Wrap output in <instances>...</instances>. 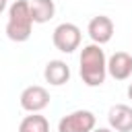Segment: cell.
Returning a JSON list of instances; mask_svg holds the SVG:
<instances>
[{
	"mask_svg": "<svg viewBox=\"0 0 132 132\" xmlns=\"http://www.w3.org/2000/svg\"><path fill=\"white\" fill-rule=\"evenodd\" d=\"M80 78L87 87H101L107 76V58L101 45L89 43L80 50Z\"/></svg>",
	"mask_w": 132,
	"mask_h": 132,
	"instance_id": "cell-1",
	"label": "cell"
},
{
	"mask_svg": "<svg viewBox=\"0 0 132 132\" xmlns=\"http://www.w3.org/2000/svg\"><path fill=\"white\" fill-rule=\"evenodd\" d=\"M33 19L29 10V0H14L8 8V21H6V37L14 43H23L33 33Z\"/></svg>",
	"mask_w": 132,
	"mask_h": 132,
	"instance_id": "cell-2",
	"label": "cell"
},
{
	"mask_svg": "<svg viewBox=\"0 0 132 132\" xmlns=\"http://www.w3.org/2000/svg\"><path fill=\"white\" fill-rule=\"evenodd\" d=\"M80 41H82V33L74 23H60L52 33V43L62 54H72L74 50L80 47Z\"/></svg>",
	"mask_w": 132,
	"mask_h": 132,
	"instance_id": "cell-3",
	"label": "cell"
},
{
	"mask_svg": "<svg viewBox=\"0 0 132 132\" xmlns=\"http://www.w3.org/2000/svg\"><path fill=\"white\" fill-rule=\"evenodd\" d=\"M97 118L89 109H74L58 122V132H93Z\"/></svg>",
	"mask_w": 132,
	"mask_h": 132,
	"instance_id": "cell-4",
	"label": "cell"
},
{
	"mask_svg": "<svg viewBox=\"0 0 132 132\" xmlns=\"http://www.w3.org/2000/svg\"><path fill=\"white\" fill-rule=\"evenodd\" d=\"M19 103H21V107L25 111L39 113V111H43L50 105V93L41 85H29V87L23 89V93L19 97Z\"/></svg>",
	"mask_w": 132,
	"mask_h": 132,
	"instance_id": "cell-5",
	"label": "cell"
},
{
	"mask_svg": "<svg viewBox=\"0 0 132 132\" xmlns=\"http://www.w3.org/2000/svg\"><path fill=\"white\" fill-rule=\"evenodd\" d=\"M113 29H116V27H113V21H111L109 16H105V14L93 16V19L89 21V25H87V33H89L91 41L97 43V45L109 43L111 37H113Z\"/></svg>",
	"mask_w": 132,
	"mask_h": 132,
	"instance_id": "cell-6",
	"label": "cell"
},
{
	"mask_svg": "<svg viewBox=\"0 0 132 132\" xmlns=\"http://www.w3.org/2000/svg\"><path fill=\"white\" fill-rule=\"evenodd\" d=\"M107 74L116 80H126L132 76V54L116 52L107 58Z\"/></svg>",
	"mask_w": 132,
	"mask_h": 132,
	"instance_id": "cell-7",
	"label": "cell"
},
{
	"mask_svg": "<svg viewBox=\"0 0 132 132\" xmlns=\"http://www.w3.org/2000/svg\"><path fill=\"white\" fill-rule=\"evenodd\" d=\"M107 122L113 132H132V107L126 103H116L107 111Z\"/></svg>",
	"mask_w": 132,
	"mask_h": 132,
	"instance_id": "cell-8",
	"label": "cell"
},
{
	"mask_svg": "<svg viewBox=\"0 0 132 132\" xmlns=\"http://www.w3.org/2000/svg\"><path fill=\"white\" fill-rule=\"evenodd\" d=\"M43 78L52 87H62L70 80V66L64 60H50L43 68Z\"/></svg>",
	"mask_w": 132,
	"mask_h": 132,
	"instance_id": "cell-9",
	"label": "cell"
},
{
	"mask_svg": "<svg viewBox=\"0 0 132 132\" xmlns=\"http://www.w3.org/2000/svg\"><path fill=\"white\" fill-rule=\"evenodd\" d=\"M29 10H31V19L33 23H47L54 19L56 14V4L54 0H29Z\"/></svg>",
	"mask_w": 132,
	"mask_h": 132,
	"instance_id": "cell-10",
	"label": "cell"
},
{
	"mask_svg": "<svg viewBox=\"0 0 132 132\" xmlns=\"http://www.w3.org/2000/svg\"><path fill=\"white\" fill-rule=\"evenodd\" d=\"M19 132H50V122L41 113H31L21 120Z\"/></svg>",
	"mask_w": 132,
	"mask_h": 132,
	"instance_id": "cell-11",
	"label": "cell"
},
{
	"mask_svg": "<svg viewBox=\"0 0 132 132\" xmlns=\"http://www.w3.org/2000/svg\"><path fill=\"white\" fill-rule=\"evenodd\" d=\"M93 132H113V130H111V128H95Z\"/></svg>",
	"mask_w": 132,
	"mask_h": 132,
	"instance_id": "cell-12",
	"label": "cell"
},
{
	"mask_svg": "<svg viewBox=\"0 0 132 132\" xmlns=\"http://www.w3.org/2000/svg\"><path fill=\"white\" fill-rule=\"evenodd\" d=\"M128 99H132V82L128 85Z\"/></svg>",
	"mask_w": 132,
	"mask_h": 132,
	"instance_id": "cell-13",
	"label": "cell"
},
{
	"mask_svg": "<svg viewBox=\"0 0 132 132\" xmlns=\"http://www.w3.org/2000/svg\"><path fill=\"white\" fill-rule=\"evenodd\" d=\"M4 8H6V0H0V12H2Z\"/></svg>",
	"mask_w": 132,
	"mask_h": 132,
	"instance_id": "cell-14",
	"label": "cell"
},
{
	"mask_svg": "<svg viewBox=\"0 0 132 132\" xmlns=\"http://www.w3.org/2000/svg\"><path fill=\"white\" fill-rule=\"evenodd\" d=\"M6 2H8V0H6Z\"/></svg>",
	"mask_w": 132,
	"mask_h": 132,
	"instance_id": "cell-15",
	"label": "cell"
}]
</instances>
